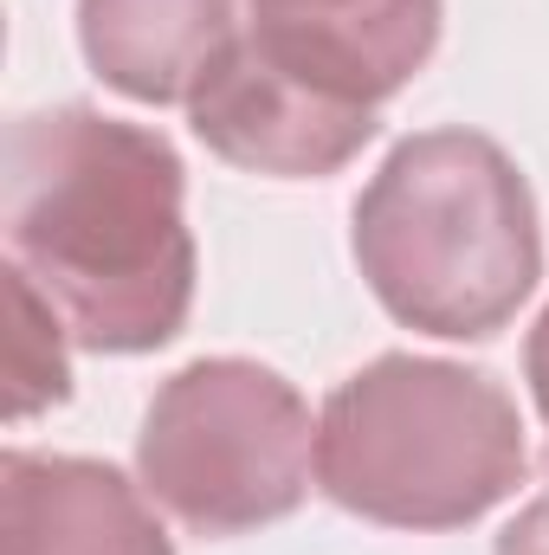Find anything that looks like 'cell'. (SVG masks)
<instances>
[{"label": "cell", "instance_id": "6da1fadb", "mask_svg": "<svg viewBox=\"0 0 549 555\" xmlns=\"http://www.w3.org/2000/svg\"><path fill=\"white\" fill-rule=\"evenodd\" d=\"M181 194L175 142L91 104L7 130V253L91 356H149L188 330L194 233Z\"/></svg>", "mask_w": 549, "mask_h": 555}, {"label": "cell", "instance_id": "7a4b0ae2", "mask_svg": "<svg viewBox=\"0 0 549 555\" xmlns=\"http://www.w3.org/2000/svg\"><path fill=\"white\" fill-rule=\"evenodd\" d=\"M349 246L375 304L446 343L498 336L544 278L537 194L478 130H420L395 142L356 201Z\"/></svg>", "mask_w": 549, "mask_h": 555}, {"label": "cell", "instance_id": "3957f363", "mask_svg": "<svg viewBox=\"0 0 549 555\" xmlns=\"http://www.w3.org/2000/svg\"><path fill=\"white\" fill-rule=\"evenodd\" d=\"M531 472L518 401L465 362L375 356L317 414V485L388 530H465Z\"/></svg>", "mask_w": 549, "mask_h": 555}, {"label": "cell", "instance_id": "277c9868", "mask_svg": "<svg viewBox=\"0 0 549 555\" xmlns=\"http://www.w3.org/2000/svg\"><path fill=\"white\" fill-rule=\"evenodd\" d=\"M317 426L304 395L246 356H201L142 414V491L194 537H246L291 517L310 491Z\"/></svg>", "mask_w": 549, "mask_h": 555}, {"label": "cell", "instance_id": "5b68a950", "mask_svg": "<svg viewBox=\"0 0 549 555\" xmlns=\"http://www.w3.org/2000/svg\"><path fill=\"white\" fill-rule=\"evenodd\" d=\"M188 124L220 162H233L246 175L323 181L375 142L382 111L297 78L272 52H259L253 33L240 26V39L220 52V65L194 85Z\"/></svg>", "mask_w": 549, "mask_h": 555}, {"label": "cell", "instance_id": "8992f818", "mask_svg": "<svg viewBox=\"0 0 549 555\" xmlns=\"http://www.w3.org/2000/svg\"><path fill=\"white\" fill-rule=\"evenodd\" d=\"M246 33L297 78L382 111L426 72L439 0H246Z\"/></svg>", "mask_w": 549, "mask_h": 555}, {"label": "cell", "instance_id": "52a82bcc", "mask_svg": "<svg viewBox=\"0 0 549 555\" xmlns=\"http://www.w3.org/2000/svg\"><path fill=\"white\" fill-rule=\"evenodd\" d=\"M0 555H175V537L117 465L13 446L0 459Z\"/></svg>", "mask_w": 549, "mask_h": 555}, {"label": "cell", "instance_id": "ba28073f", "mask_svg": "<svg viewBox=\"0 0 549 555\" xmlns=\"http://www.w3.org/2000/svg\"><path fill=\"white\" fill-rule=\"evenodd\" d=\"M233 39L240 0H78V46L130 104H188Z\"/></svg>", "mask_w": 549, "mask_h": 555}, {"label": "cell", "instance_id": "9c48e42d", "mask_svg": "<svg viewBox=\"0 0 549 555\" xmlns=\"http://www.w3.org/2000/svg\"><path fill=\"white\" fill-rule=\"evenodd\" d=\"M7 420H33L46 408H59L72 395V356H65V317L52 310V297L7 259Z\"/></svg>", "mask_w": 549, "mask_h": 555}, {"label": "cell", "instance_id": "30bf717a", "mask_svg": "<svg viewBox=\"0 0 549 555\" xmlns=\"http://www.w3.org/2000/svg\"><path fill=\"white\" fill-rule=\"evenodd\" d=\"M498 555H549V498L524 504V511L498 530Z\"/></svg>", "mask_w": 549, "mask_h": 555}, {"label": "cell", "instance_id": "8fae6325", "mask_svg": "<svg viewBox=\"0 0 549 555\" xmlns=\"http://www.w3.org/2000/svg\"><path fill=\"white\" fill-rule=\"evenodd\" d=\"M524 382H531V401H537V414L549 426V304L537 317V330H531V343H524Z\"/></svg>", "mask_w": 549, "mask_h": 555}]
</instances>
